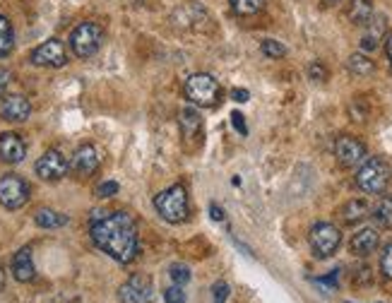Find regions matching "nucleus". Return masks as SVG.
<instances>
[{
	"mask_svg": "<svg viewBox=\"0 0 392 303\" xmlns=\"http://www.w3.org/2000/svg\"><path fill=\"white\" fill-rule=\"evenodd\" d=\"M90 234L94 245L118 263H133L138 255V224L128 212H108L94 217Z\"/></svg>",
	"mask_w": 392,
	"mask_h": 303,
	"instance_id": "nucleus-1",
	"label": "nucleus"
},
{
	"mask_svg": "<svg viewBox=\"0 0 392 303\" xmlns=\"http://www.w3.org/2000/svg\"><path fill=\"white\" fill-rule=\"evenodd\" d=\"M154 207H156V212L166 219V222H171V224L186 222L188 214H190L188 190L181 186V183H176V186L166 188V190H161L159 195L154 197Z\"/></svg>",
	"mask_w": 392,
	"mask_h": 303,
	"instance_id": "nucleus-2",
	"label": "nucleus"
},
{
	"mask_svg": "<svg viewBox=\"0 0 392 303\" xmlns=\"http://www.w3.org/2000/svg\"><path fill=\"white\" fill-rule=\"evenodd\" d=\"M390 166L385 159H380V156H370V159H366L361 166H359L357 171V186L359 190L368 193V195H378V193H383L385 188H388L390 183Z\"/></svg>",
	"mask_w": 392,
	"mask_h": 303,
	"instance_id": "nucleus-3",
	"label": "nucleus"
},
{
	"mask_svg": "<svg viewBox=\"0 0 392 303\" xmlns=\"http://www.w3.org/2000/svg\"><path fill=\"white\" fill-rule=\"evenodd\" d=\"M104 41V29L97 22H82L72 29L70 34V49L77 58H92Z\"/></svg>",
	"mask_w": 392,
	"mask_h": 303,
	"instance_id": "nucleus-4",
	"label": "nucleus"
},
{
	"mask_svg": "<svg viewBox=\"0 0 392 303\" xmlns=\"http://www.w3.org/2000/svg\"><path fill=\"white\" fill-rule=\"evenodd\" d=\"M186 97L197 106H214L222 99V87L212 75L197 72L186 80Z\"/></svg>",
	"mask_w": 392,
	"mask_h": 303,
	"instance_id": "nucleus-5",
	"label": "nucleus"
},
{
	"mask_svg": "<svg viewBox=\"0 0 392 303\" xmlns=\"http://www.w3.org/2000/svg\"><path fill=\"white\" fill-rule=\"evenodd\" d=\"M308 243H311V250L316 258H332L337 253L339 243H342V234L334 224L327 222H318L313 224L311 234H308Z\"/></svg>",
	"mask_w": 392,
	"mask_h": 303,
	"instance_id": "nucleus-6",
	"label": "nucleus"
},
{
	"mask_svg": "<svg viewBox=\"0 0 392 303\" xmlns=\"http://www.w3.org/2000/svg\"><path fill=\"white\" fill-rule=\"evenodd\" d=\"M29 200V186L24 179L15 174H8L0 179V205L5 210H19Z\"/></svg>",
	"mask_w": 392,
	"mask_h": 303,
	"instance_id": "nucleus-7",
	"label": "nucleus"
},
{
	"mask_svg": "<svg viewBox=\"0 0 392 303\" xmlns=\"http://www.w3.org/2000/svg\"><path fill=\"white\" fill-rule=\"evenodd\" d=\"M334 156H337L339 166L354 169V166L366 161V145L359 138H354V135H342L334 142Z\"/></svg>",
	"mask_w": 392,
	"mask_h": 303,
	"instance_id": "nucleus-8",
	"label": "nucleus"
},
{
	"mask_svg": "<svg viewBox=\"0 0 392 303\" xmlns=\"http://www.w3.org/2000/svg\"><path fill=\"white\" fill-rule=\"evenodd\" d=\"M121 303H149L154 299V284L147 275H133L128 281L118 289Z\"/></svg>",
	"mask_w": 392,
	"mask_h": 303,
	"instance_id": "nucleus-9",
	"label": "nucleus"
},
{
	"mask_svg": "<svg viewBox=\"0 0 392 303\" xmlns=\"http://www.w3.org/2000/svg\"><path fill=\"white\" fill-rule=\"evenodd\" d=\"M34 169H36V176H39L41 181H60L63 176L67 174L70 164H67V159L60 154L58 149H49L39 156V161H36Z\"/></svg>",
	"mask_w": 392,
	"mask_h": 303,
	"instance_id": "nucleus-10",
	"label": "nucleus"
},
{
	"mask_svg": "<svg viewBox=\"0 0 392 303\" xmlns=\"http://www.w3.org/2000/svg\"><path fill=\"white\" fill-rule=\"evenodd\" d=\"M29 60L34 63V65H41V67H63L67 63L65 46H63L58 39H49V41H44V44L36 46V49L31 51Z\"/></svg>",
	"mask_w": 392,
	"mask_h": 303,
	"instance_id": "nucleus-11",
	"label": "nucleus"
},
{
	"mask_svg": "<svg viewBox=\"0 0 392 303\" xmlns=\"http://www.w3.org/2000/svg\"><path fill=\"white\" fill-rule=\"evenodd\" d=\"M31 113V104L27 97L22 94H10V97H3V104H0V116L5 121H13V123H22L27 121Z\"/></svg>",
	"mask_w": 392,
	"mask_h": 303,
	"instance_id": "nucleus-12",
	"label": "nucleus"
},
{
	"mask_svg": "<svg viewBox=\"0 0 392 303\" xmlns=\"http://www.w3.org/2000/svg\"><path fill=\"white\" fill-rule=\"evenodd\" d=\"M27 156V145L19 135L3 133L0 135V161L5 164H19Z\"/></svg>",
	"mask_w": 392,
	"mask_h": 303,
	"instance_id": "nucleus-13",
	"label": "nucleus"
},
{
	"mask_svg": "<svg viewBox=\"0 0 392 303\" xmlns=\"http://www.w3.org/2000/svg\"><path fill=\"white\" fill-rule=\"evenodd\" d=\"M378 245H380V234L375 229H361L352 238V253L359 255V258H366V255L375 253Z\"/></svg>",
	"mask_w": 392,
	"mask_h": 303,
	"instance_id": "nucleus-14",
	"label": "nucleus"
},
{
	"mask_svg": "<svg viewBox=\"0 0 392 303\" xmlns=\"http://www.w3.org/2000/svg\"><path fill=\"white\" fill-rule=\"evenodd\" d=\"M72 169H75L80 176L94 174V171L99 169V152H97V147L85 145V147L77 149L75 156H72Z\"/></svg>",
	"mask_w": 392,
	"mask_h": 303,
	"instance_id": "nucleus-15",
	"label": "nucleus"
},
{
	"mask_svg": "<svg viewBox=\"0 0 392 303\" xmlns=\"http://www.w3.org/2000/svg\"><path fill=\"white\" fill-rule=\"evenodd\" d=\"M13 275L17 281H31L36 277L34 260H31V248H19L13 258Z\"/></svg>",
	"mask_w": 392,
	"mask_h": 303,
	"instance_id": "nucleus-16",
	"label": "nucleus"
},
{
	"mask_svg": "<svg viewBox=\"0 0 392 303\" xmlns=\"http://www.w3.org/2000/svg\"><path fill=\"white\" fill-rule=\"evenodd\" d=\"M383 34H385V17H383V15H378V17H370V22L366 24V31L361 36V49L364 51L378 49Z\"/></svg>",
	"mask_w": 392,
	"mask_h": 303,
	"instance_id": "nucleus-17",
	"label": "nucleus"
},
{
	"mask_svg": "<svg viewBox=\"0 0 392 303\" xmlns=\"http://www.w3.org/2000/svg\"><path fill=\"white\" fill-rule=\"evenodd\" d=\"M347 15L354 24L359 27H366L373 17V0H349Z\"/></svg>",
	"mask_w": 392,
	"mask_h": 303,
	"instance_id": "nucleus-18",
	"label": "nucleus"
},
{
	"mask_svg": "<svg viewBox=\"0 0 392 303\" xmlns=\"http://www.w3.org/2000/svg\"><path fill=\"white\" fill-rule=\"evenodd\" d=\"M368 212H370V207L366 200H349L347 205L339 210V217H342L344 224H359L361 219L368 217Z\"/></svg>",
	"mask_w": 392,
	"mask_h": 303,
	"instance_id": "nucleus-19",
	"label": "nucleus"
},
{
	"mask_svg": "<svg viewBox=\"0 0 392 303\" xmlns=\"http://www.w3.org/2000/svg\"><path fill=\"white\" fill-rule=\"evenodd\" d=\"M181 130L183 138H197L202 130V116L197 108H183L181 111Z\"/></svg>",
	"mask_w": 392,
	"mask_h": 303,
	"instance_id": "nucleus-20",
	"label": "nucleus"
},
{
	"mask_svg": "<svg viewBox=\"0 0 392 303\" xmlns=\"http://www.w3.org/2000/svg\"><path fill=\"white\" fill-rule=\"evenodd\" d=\"M373 219L378 227L383 229H392V195H385L375 202L373 207Z\"/></svg>",
	"mask_w": 392,
	"mask_h": 303,
	"instance_id": "nucleus-21",
	"label": "nucleus"
},
{
	"mask_svg": "<svg viewBox=\"0 0 392 303\" xmlns=\"http://www.w3.org/2000/svg\"><path fill=\"white\" fill-rule=\"evenodd\" d=\"M347 67H349V72H352V75H359V77L373 75V72H375V63L370 60L368 56H364V54L349 56Z\"/></svg>",
	"mask_w": 392,
	"mask_h": 303,
	"instance_id": "nucleus-22",
	"label": "nucleus"
},
{
	"mask_svg": "<svg viewBox=\"0 0 392 303\" xmlns=\"http://www.w3.org/2000/svg\"><path fill=\"white\" fill-rule=\"evenodd\" d=\"M34 222L39 224L41 229H60L67 224V217L56 210H39L34 214Z\"/></svg>",
	"mask_w": 392,
	"mask_h": 303,
	"instance_id": "nucleus-23",
	"label": "nucleus"
},
{
	"mask_svg": "<svg viewBox=\"0 0 392 303\" xmlns=\"http://www.w3.org/2000/svg\"><path fill=\"white\" fill-rule=\"evenodd\" d=\"M15 46V31L8 17L0 15V56H8Z\"/></svg>",
	"mask_w": 392,
	"mask_h": 303,
	"instance_id": "nucleus-24",
	"label": "nucleus"
},
{
	"mask_svg": "<svg viewBox=\"0 0 392 303\" xmlns=\"http://www.w3.org/2000/svg\"><path fill=\"white\" fill-rule=\"evenodd\" d=\"M265 5V0H231V8L236 10L238 15H255L260 13Z\"/></svg>",
	"mask_w": 392,
	"mask_h": 303,
	"instance_id": "nucleus-25",
	"label": "nucleus"
},
{
	"mask_svg": "<svg viewBox=\"0 0 392 303\" xmlns=\"http://www.w3.org/2000/svg\"><path fill=\"white\" fill-rule=\"evenodd\" d=\"M260 51H263L268 58H281V56L286 54L284 46H281L279 41H275V39H265L263 44H260Z\"/></svg>",
	"mask_w": 392,
	"mask_h": 303,
	"instance_id": "nucleus-26",
	"label": "nucleus"
},
{
	"mask_svg": "<svg viewBox=\"0 0 392 303\" xmlns=\"http://www.w3.org/2000/svg\"><path fill=\"white\" fill-rule=\"evenodd\" d=\"M169 275H171V279H174L176 284H188V281H190V270H188L186 265H181V263L171 265Z\"/></svg>",
	"mask_w": 392,
	"mask_h": 303,
	"instance_id": "nucleus-27",
	"label": "nucleus"
},
{
	"mask_svg": "<svg viewBox=\"0 0 392 303\" xmlns=\"http://www.w3.org/2000/svg\"><path fill=\"white\" fill-rule=\"evenodd\" d=\"M380 272L385 279H392V243L385 245L383 255H380Z\"/></svg>",
	"mask_w": 392,
	"mask_h": 303,
	"instance_id": "nucleus-28",
	"label": "nucleus"
},
{
	"mask_svg": "<svg viewBox=\"0 0 392 303\" xmlns=\"http://www.w3.org/2000/svg\"><path fill=\"white\" fill-rule=\"evenodd\" d=\"M164 301L166 303H186V291L181 289V284L166 286V289H164Z\"/></svg>",
	"mask_w": 392,
	"mask_h": 303,
	"instance_id": "nucleus-29",
	"label": "nucleus"
},
{
	"mask_svg": "<svg viewBox=\"0 0 392 303\" xmlns=\"http://www.w3.org/2000/svg\"><path fill=\"white\" fill-rule=\"evenodd\" d=\"M308 77H311V80H316V82H325L327 80V67L322 65V63H311V65H308Z\"/></svg>",
	"mask_w": 392,
	"mask_h": 303,
	"instance_id": "nucleus-30",
	"label": "nucleus"
},
{
	"mask_svg": "<svg viewBox=\"0 0 392 303\" xmlns=\"http://www.w3.org/2000/svg\"><path fill=\"white\" fill-rule=\"evenodd\" d=\"M118 193V183L116 181H104L101 186L97 188V195L99 197H113Z\"/></svg>",
	"mask_w": 392,
	"mask_h": 303,
	"instance_id": "nucleus-31",
	"label": "nucleus"
},
{
	"mask_svg": "<svg viewBox=\"0 0 392 303\" xmlns=\"http://www.w3.org/2000/svg\"><path fill=\"white\" fill-rule=\"evenodd\" d=\"M212 296H214V303H224L229 299V284H224V281H217V284L212 286Z\"/></svg>",
	"mask_w": 392,
	"mask_h": 303,
	"instance_id": "nucleus-32",
	"label": "nucleus"
},
{
	"mask_svg": "<svg viewBox=\"0 0 392 303\" xmlns=\"http://www.w3.org/2000/svg\"><path fill=\"white\" fill-rule=\"evenodd\" d=\"M10 82H13V72L5 70V67H0V97L5 94V90H8Z\"/></svg>",
	"mask_w": 392,
	"mask_h": 303,
	"instance_id": "nucleus-33",
	"label": "nucleus"
},
{
	"mask_svg": "<svg viewBox=\"0 0 392 303\" xmlns=\"http://www.w3.org/2000/svg\"><path fill=\"white\" fill-rule=\"evenodd\" d=\"M231 123H234V128H236V130H238V133H241V135H245V133H248V128H245V121H243V116H241V113H238V111H234V113H231Z\"/></svg>",
	"mask_w": 392,
	"mask_h": 303,
	"instance_id": "nucleus-34",
	"label": "nucleus"
},
{
	"mask_svg": "<svg viewBox=\"0 0 392 303\" xmlns=\"http://www.w3.org/2000/svg\"><path fill=\"white\" fill-rule=\"evenodd\" d=\"M231 97H234V101H238V104H245L250 99V92L248 90H234L231 92Z\"/></svg>",
	"mask_w": 392,
	"mask_h": 303,
	"instance_id": "nucleus-35",
	"label": "nucleus"
},
{
	"mask_svg": "<svg viewBox=\"0 0 392 303\" xmlns=\"http://www.w3.org/2000/svg\"><path fill=\"white\" fill-rule=\"evenodd\" d=\"M210 214H212V219H214V222H224V212L219 210L217 205H212V207H210Z\"/></svg>",
	"mask_w": 392,
	"mask_h": 303,
	"instance_id": "nucleus-36",
	"label": "nucleus"
},
{
	"mask_svg": "<svg viewBox=\"0 0 392 303\" xmlns=\"http://www.w3.org/2000/svg\"><path fill=\"white\" fill-rule=\"evenodd\" d=\"M385 54H388V60H390V65H392V34L385 39Z\"/></svg>",
	"mask_w": 392,
	"mask_h": 303,
	"instance_id": "nucleus-37",
	"label": "nucleus"
},
{
	"mask_svg": "<svg viewBox=\"0 0 392 303\" xmlns=\"http://www.w3.org/2000/svg\"><path fill=\"white\" fill-rule=\"evenodd\" d=\"M5 289V272H3V268H0V291Z\"/></svg>",
	"mask_w": 392,
	"mask_h": 303,
	"instance_id": "nucleus-38",
	"label": "nucleus"
},
{
	"mask_svg": "<svg viewBox=\"0 0 392 303\" xmlns=\"http://www.w3.org/2000/svg\"><path fill=\"white\" fill-rule=\"evenodd\" d=\"M332 3H334V0H332Z\"/></svg>",
	"mask_w": 392,
	"mask_h": 303,
	"instance_id": "nucleus-39",
	"label": "nucleus"
}]
</instances>
